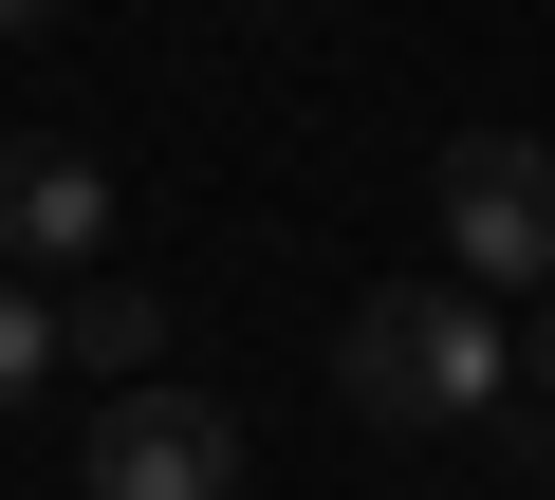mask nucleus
<instances>
[{
    "label": "nucleus",
    "instance_id": "nucleus-1",
    "mask_svg": "<svg viewBox=\"0 0 555 500\" xmlns=\"http://www.w3.org/2000/svg\"><path fill=\"white\" fill-rule=\"evenodd\" d=\"M500 389H518V352H500V297H481V279H389V297H352V334H334V408L389 426V445H444V426H481Z\"/></svg>",
    "mask_w": 555,
    "mask_h": 500
},
{
    "label": "nucleus",
    "instance_id": "nucleus-2",
    "mask_svg": "<svg viewBox=\"0 0 555 500\" xmlns=\"http://www.w3.org/2000/svg\"><path fill=\"white\" fill-rule=\"evenodd\" d=\"M444 260L481 297H555V149L537 130H463L444 149Z\"/></svg>",
    "mask_w": 555,
    "mask_h": 500
},
{
    "label": "nucleus",
    "instance_id": "nucleus-3",
    "mask_svg": "<svg viewBox=\"0 0 555 500\" xmlns=\"http://www.w3.org/2000/svg\"><path fill=\"white\" fill-rule=\"evenodd\" d=\"M93 500H241V408L222 389H112L75 445Z\"/></svg>",
    "mask_w": 555,
    "mask_h": 500
},
{
    "label": "nucleus",
    "instance_id": "nucleus-4",
    "mask_svg": "<svg viewBox=\"0 0 555 500\" xmlns=\"http://www.w3.org/2000/svg\"><path fill=\"white\" fill-rule=\"evenodd\" d=\"M93 241H112V167L93 149H0V260H20V279H75Z\"/></svg>",
    "mask_w": 555,
    "mask_h": 500
},
{
    "label": "nucleus",
    "instance_id": "nucleus-5",
    "mask_svg": "<svg viewBox=\"0 0 555 500\" xmlns=\"http://www.w3.org/2000/svg\"><path fill=\"white\" fill-rule=\"evenodd\" d=\"M56 352H75V334H56V297H38L20 260H0V426L38 408V371H56Z\"/></svg>",
    "mask_w": 555,
    "mask_h": 500
},
{
    "label": "nucleus",
    "instance_id": "nucleus-6",
    "mask_svg": "<svg viewBox=\"0 0 555 500\" xmlns=\"http://www.w3.org/2000/svg\"><path fill=\"white\" fill-rule=\"evenodd\" d=\"M56 334H75V371L149 389V297H56Z\"/></svg>",
    "mask_w": 555,
    "mask_h": 500
},
{
    "label": "nucleus",
    "instance_id": "nucleus-7",
    "mask_svg": "<svg viewBox=\"0 0 555 500\" xmlns=\"http://www.w3.org/2000/svg\"><path fill=\"white\" fill-rule=\"evenodd\" d=\"M518 371H537V389H555V316H537V352H518Z\"/></svg>",
    "mask_w": 555,
    "mask_h": 500
},
{
    "label": "nucleus",
    "instance_id": "nucleus-8",
    "mask_svg": "<svg viewBox=\"0 0 555 500\" xmlns=\"http://www.w3.org/2000/svg\"><path fill=\"white\" fill-rule=\"evenodd\" d=\"M20 20H56V0H0V38H20Z\"/></svg>",
    "mask_w": 555,
    "mask_h": 500
}]
</instances>
